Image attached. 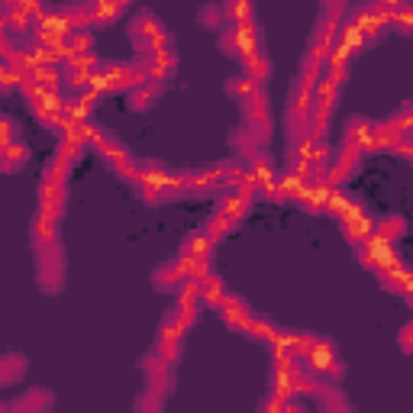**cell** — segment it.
I'll list each match as a JSON object with an SVG mask.
<instances>
[{"mask_svg": "<svg viewBox=\"0 0 413 413\" xmlns=\"http://www.w3.org/2000/svg\"><path fill=\"white\" fill-rule=\"evenodd\" d=\"M358 259H362V265H368V268H375V271H385V268H394V265H397L387 239H378V236H368V239L362 242Z\"/></svg>", "mask_w": 413, "mask_h": 413, "instance_id": "obj_1", "label": "cell"}, {"mask_svg": "<svg viewBox=\"0 0 413 413\" xmlns=\"http://www.w3.org/2000/svg\"><path fill=\"white\" fill-rule=\"evenodd\" d=\"M65 184H62V178H43V184H39V207H43L45 213H62V207H65Z\"/></svg>", "mask_w": 413, "mask_h": 413, "instance_id": "obj_2", "label": "cell"}, {"mask_svg": "<svg viewBox=\"0 0 413 413\" xmlns=\"http://www.w3.org/2000/svg\"><path fill=\"white\" fill-rule=\"evenodd\" d=\"M220 313H223V319L230 323L232 329H242V333H249V323H252V310H249L246 304H242L239 298H230V294H223V300H220Z\"/></svg>", "mask_w": 413, "mask_h": 413, "instance_id": "obj_3", "label": "cell"}, {"mask_svg": "<svg viewBox=\"0 0 413 413\" xmlns=\"http://www.w3.org/2000/svg\"><path fill=\"white\" fill-rule=\"evenodd\" d=\"M249 210H252V197L232 188V194H226L223 200H220V210H217V213H223L230 223H239V220L246 217Z\"/></svg>", "mask_w": 413, "mask_h": 413, "instance_id": "obj_4", "label": "cell"}, {"mask_svg": "<svg viewBox=\"0 0 413 413\" xmlns=\"http://www.w3.org/2000/svg\"><path fill=\"white\" fill-rule=\"evenodd\" d=\"M33 236H36L39 246H52L55 242V213L39 210L36 220H33Z\"/></svg>", "mask_w": 413, "mask_h": 413, "instance_id": "obj_5", "label": "cell"}, {"mask_svg": "<svg viewBox=\"0 0 413 413\" xmlns=\"http://www.w3.org/2000/svg\"><path fill=\"white\" fill-rule=\"evenodd\" d=\"M342 230H346V236H349V239H356V242H358V239L365 242V239H368V236H375V226H371L368 220H365L358 210H356V213H349V217L342 220Z\"/></svg>", "mask_w": 413, "mask_h": 413, "instance_id": "obj_6", "label": "cell"}, {"mask_svg": "<svg viewBox=\"0 0 413 413\" xmlns=\"http://www.w3.org/2000/svg\"><path fill=\"white\" fill-rule=\"evenodd\" d=\"M197 281H200V304L217 307L220 300H223L226 288H223V281H220L217 275H200V278H197Z\"/></svg>", "mask_w": 413, "mask_h": 413, "instance_id": "obj_7", "label": "cell"}, {"mask_svg": "<svg viewBox=\"0 0 413 413\" xmlns=\"http://www.w3.org/2000/svg\"><path fill=\"white\" fill-rule=\"evenodd\" d=\"M4 149H7V155H4V171H16V168L29 159L26 142H13V145H4Z\"/></svg>", "mask_w": 413, "mask_h": 413, "instance_id": "obj_8", "label": "cell"}, {"mask_svg": "<svg viewBox=\"0 0 413 413\" xmlns=\"http://www.w3.org/2000/svg\"><path fill=\"white\" fill-rule=\"evenodd\" d=\"M232 230V223H230V220H226L223 217V213H213V217H210V223H207V226H203V236H207V239H210V242H220V239H223V236H226V232H230Z\"/></svg>", "mask_w": 413, "mask_h": 413, "instance_id": "obj_9", "label": "cell"}, {"mask_svg": "<svg viewBox=\"0 0 413 413\" xmlns=\"http://www.w3.org/2000/svg\"><path fill=\"white\" fill-rule=\"evenodd\" d=\"M404 226L407 223L400 217H385L381 223L375 226V236H378V239H387V242H391V239H397L400 232H404Z\"/></svg>", "mask_w": 413, "mask_h": 413, "instance_id": "obj_10", "label": "cell"}, {"mask_svg": "<svg viewBox=\"0 0 413 413\" xmlns=\"http://www.w3.org/2000/svg\"><path fill=\"white\" fill-rule=\"evenodd\" d=\"M255 87H259V84H255V81L249 78V74H239V78H232L230 84H226V91H230L232 97H239V101H246V97L252 94Z\"/></svg>", "mask_w": 413, "mask_h": 413, "instance_id": "obj_11", "label": "cell"}, {"mask_svg": "<svg viewBox=\"0 0 413 413\" xmlns=\"http://www.w3.org/2000/svg\"><path fill=\"white\" fill-rule=\"evenodd\" d=\"M152 101H155V87H152V84H145V81H142V84H139V87H132L130 103H132V107H136V110H145V107H149V103H152Z\"/></svg>", "mask_w": 413, "mask_h": 413, "instance_id": "obj_12", "label": "cell"}, {"mask_svg": "<svg viewBox=\"0 0 413 413\" xmlns=\"http://www.w3.org/2000/svg\"><path fill=\"white\" fill-rule=\"evenodd\" d=\"M200 20L203 23H220V7H203L200 10Z\"/></svg>", "mask_w": 413, "mask_h": 413, "instance_id": "obj_13", "label": "cell"}, {"mask_svg": "<svg viewBox=\"0 0 413 413\" xmlns=\"http://www.w3.org/2000/svg\"><path fill=\"white\" fill-rule=\"evenodd\" d=\"M400 346H404L407 352H413V323L404 327V333H400Z\"/></svg>", "mask_w": 413, "mask_h": 413, "instance_id": "obj_14", "label": "cell"}, {"mask_svg": "<svg viewBox=\"0 0 413 413\" xmlns=\"http://www.w3.org/2000/svg\"><path fill=\"white\" fill-rule=\"evenodd\" d=\"M16 362H20V358H16V356H10V358H7V371H4V381H13L16 368H20V365H16Z\"/></svg>", "mask_w": 413, "mask_h": 413, "instance_id": "obj_15", "label": "cell"}, {"mask_svg": "<svg viewBox=\"0 0 413 413\" xmlns=\"http://www.w3.org/2000/svg\"><path fill=\"white\" fill-rule=\"evenodd\" d=\"M323 4H327V7H329V10H333V7H336V10H339V7H342V0H323Z\"/></svg>", "mask_w": 413, "mask_h": 413, "instance_id": "obj_16", "label": "cell"}]
</instances>
